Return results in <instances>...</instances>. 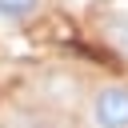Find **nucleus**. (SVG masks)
<instances>
[{
    "label": "nucleus",
    "mask_w": 128,
    "mask_h": 128,
    "mask_svg": "<svg viewBox=\"0 0 128 128\" xmlns=\"http://www.w3.org/2000/svg\"><path fill=\"white\" fill-rule=\"evenodd\" d=\"M92 128H128V84H104L92 92Z\"/></svg>",
    "instance_id": "nucleus-1"
},
{
    "label": "nucleus",
    "mask_w": 128,
    "mask_h": 128,
    "mask_svg": "<svg viewBox=\"0 0 128 128\" xmlns=\"http://www.w3.org/2000/svg\"><path fill=\"white\" fill-rule=\"evenodd\" d=\"M40 0H0V20H28Z\"/></svg>",
    "instance_id": "nucleus-2"
}]
</instances>
